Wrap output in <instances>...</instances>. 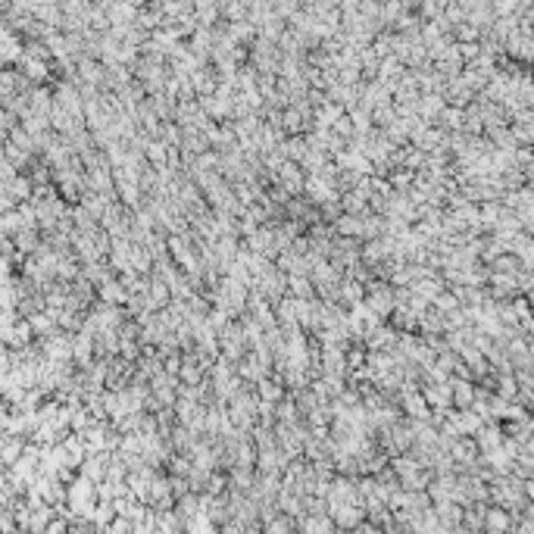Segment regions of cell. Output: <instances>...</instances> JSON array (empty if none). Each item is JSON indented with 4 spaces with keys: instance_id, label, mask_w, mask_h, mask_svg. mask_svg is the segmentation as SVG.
I'll use <instances>...</instances> for the list:
<instances>
[{
    "instance_id": "1",
    "label": "cell",
    "mask_w": 534,
    "mask_h": 534,
    "mask_svg": "<svg viewBox=\"0 0 534 534\" xmlns=\"http://www.w3.org/2000/svg\"><path fill=\"white\" fill-rule=\"evenodd\" d=\"M363 300L372 306V312H378V316L388 322L391 310H394V288H391V281H384V278H369Z\"/></svg>"
},
{
    "instance_id": "2",
    "label": "cell",
    "mask_w": 534,
    "mask_h": 534,
    "mask_svg": "<svg viewBox=\"0 0 534 534\" xmlns=\"http://www.w3.org/2000/svg\"><path fill=\"white\" fill-rule=\"evenodd\" d=\"M328 516H332L334 528H356V525L366 519V506L363 503H341V506L328 509Z\"/></svg>"
},
{
    "instance_id": "3",
    "label": "cell",
    "mask_w": 534,
    "mask_h": 534,
    "mask_svg": "<svg viewBox=\"0 0 534 534\" xmlns=\"http://www.w3.org/2000/svg\"><path fill=\"white\" fill-rule=\"evenodd\" d=\"M481 528L491 531V534H503V531H513V516L506 513L503 506H484L481 513Z\"/></svg>"
},
{
    "instance_id": "4",
    "label": "cell",
    "mask_w": 534,
    "mask_h": 534,
    "mask_svg": "<svg viewBox=\"0 0 534 534\" xmlns=\"http://www.w3.org/2000/svg\"><path fill=\"white\" fill-rule=\"evenodd\" d=\"M334 234H341V238H356L363 241V216H350V213H341L332 222Z\"/></svg>"
},
{
    "instance_id": "5",
    "label": "cell",
    "mask_w": 534,
    "mask_h": 534,
    "mask_svg": "<svg viewBox=\"0 0 534 534\" xmlns=\"http://www.w3.org/2000/svg\"><path fill=\"white\" fill-rule=\"evenodd\" d=\"M288 294L297 297V300H310V297H316V288H312L310 275L288 272Z\"/></svg>"
},
{
    "instance_id": "6",
    "label": "cell",
    "mask_w": 534,
    "mask_h": 534,
    "mask_svg": "<svg viewBox=\"0 0 534 534\" xmlns=\"http://www.w3.org/2000/svg\"><path fill=\"white\" fill-rule=\"evenodd\" d=\"M100 297H104V303H125L129 300V290L119 285V278L107 275V278L100 281Z\"/></svg>"
},
{
    "instance_id": "7",
    "label": "cell",
    "mask_w": 534,
    "mask_h": 534,
    "mask_svg": "<svg viewBox=\"0 0 534 534\" xmlns=\"http://www.w3.org/2000/svg\"><path fill=\"white\" fill-rule=\"evenodd\" d=\"M107 459H109V453H94V457H88V459H85V466H82V475L91 478L94 484L104 481V475H107Z\"/></svg>"
},
{
    "instance_id": "8",
    "label": "cell",
    "mask_w": 534,
    "mask_h": 534,
    "mask_svg": "<svg viewBox=\"0 0 534 534\" xmlns=\"http://www.w3.org/2000/svg\"><path fill=\"white\" fill-rule=\"evenodd\" d=\"M431 306H435L437 312H450V310H457V306H459V300H457V294H453L450 288H444L441 294H437L435 300H431Z\"/></svg>"
},
{
    "instance_id": "9",
    "label": "cell",
    "mask_w": 534,
    "mask_h": 534,
    "mask_svg": "<svg viewBox=\"0 0 534 534\" xmlns=\"http://www.w3.org/2000/svg\"><path fill=\"white\" fill-rule=\"evenodd\" d=\"M263 528H266V531H290V528H294V519H290V516H285V513H278V519L272 516L269 522H263Z\"/></svg>"
}]
</instances>
